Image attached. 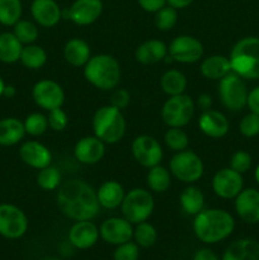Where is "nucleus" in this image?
Listing matches in <instances>:
<instances>
[{
	"mask_svg": "<svg viewBox=\"0 0 259 260\" xmlns=\"http://www.w3.org/2000/svg\"><path fill=\"white\" fill-rule=\"evenodd\" d=\"M23 43L13 32L0 33V61L4 63H14L19 61Z\"/></svg>",
	"mask_w": 259,
	"mask_h": 260,
	"instance_id": "nucleus-30",
	"label": "nucleus"
},
{
	"mask_svg": "<svg viewBox=\"0 0 259 260\" xmlns=\"http://www.w3.org/2000/svg\"><path fill=\"white\" fill-rule=\"evenodd\" d=\"M231 71L243 79H259V38L245 37L234 45L229 57Z\"/></svg>",
	"mask_w": 259,
	"mask_h": 260,
	"instance_id": "nucleus-4",
	"label": "nucleus"
},
{
	"mask_svg": "<svg viewBox=\"0 0 259 260\" xmlns=\"http://www.w3.org/2000/svg\"><path fill=\"white\" fill-rule=\"evenodd\" d=\"M140 8L147 13H156L167 5V0H137Z\"/></svg>",
	"mask_w": 259,
	"mask_h": 260,
	"instance_id": "nucleus-46",
	"label": "nucleus"
},
{
	"mask_svg": "<svg viewBox=\"0 0 259 260\" xmlns=\"http://www.w3.org/2000/svg\"><path fill=\"white\" fill-rule=\"evenodd\" d=\"M28 218L19 207L10 203L0 205V235L7 239H19L27 233Z\"/></svg>",
	"mask_w": 259,
	"mask_h": 260,
	"instance_id": "nucleus-11",
	"label": "nucleus"
},
{
	"mask_svg": "<svg viewBox=\"0 0 259 260\" xmlns=\"http://www.w3.org/2000/svg\"><path fill=\"white\" fill-rule=\"evenodd\" d=\"M193 260H220L218 256L210 249H200L196 251Z\"/></svg>",
	"mask_w": 259,
	"mask_h": 260,
	"instance_id": "nucleus-49",
	"label": "nucleus"
},
{
	"mask_svg": "<svg viewBox=\"0 0 259 260\" xmlns=\"http://www.w3.org/2000/svg\"><path fill=\"white\" fill-rule=\"evenodd\" d=\"M33 102L40 108L51 111L55 108H61L65 103V91L62 86L51 79H42L33 85L32 89Z\"/></svg>",
	"mask_w": 259,
	"mask_h": 260,
	"instance_id": "nucleus-13",
	"label": "nucleus"
},
{
	"mask_svg": "<svg viewBox=\"0 0 259 260\" xmlns=\"http://www.w3.org/2000/svg\"><path fill=\"white\" fill-rule=\"evenodd\" d=\"M239 131L244 137H254L259 135V114L250 112L244 116L239 123Z\"/></svg>",
	"mask_w": 259,
	"mask_h": 260,
	"instance_id": "nucleus-41",
	"label": "nucleus"
},
{
	"mask_svg": "<svg viewBox=\"0 0 259 260\" xmlns=\"http://www.w3.org/2000/svg\"><path fill=\"white\" fill-rule=\"evenodd\" d=\"M146 183L150 190L155 193H164L172 185V174L170 170L163 165H155L150 168L146 175Z\"/></svg>",
	"mask_w": 259,
	"mask_h": 260,
	"instance_id": "nucleus-32",
	"label": "nucleus"
},
{
	"mask_svg": "<svg viewBox=\"0 0 259 260\" xmlns=\"http://www.w3.org/2000/svg\"><path fill=\"white\" fill-rule=\"evenodd\" d=\"M154 208V197L150 190L144 188H134L126 193L121 205L122 215L132 225L149 220Z\"/></svg>",
	"mask_w": 259,
	"mask_h": 260,
	"instance_id": "nucleus-6",
	"label": "nucleus"
},
{
	"mask_svg": "<svg viewBox=\"0 0 259 260\" xmlns=\"http://www.w3.org/2000/svg\"><path fill=\"white\" fill-rule=\"evenodd\" d=\"M222 260H259V243L253 239H240L226 248Z\"/></svg>",
	"mask_w": 259,
	"mask_h": 260,
	"instance_id": "nucleus-26",
	"label": "nucleus"
},
{
	"mask_svg": "<svg viewBox=\"0 0 259 260\" xmlns=\"http://www.w3.org/2000/svg\"><path fill=\"white\" fill-rule=\"evenodd\" d=\"M132 156L141 167L150 168L161 162L164 152L160 142L150 135H140L132 141Z\"/></svg>",
	"mask_w": 259,
	"mask_h": 260,
	"instance_id": "nucleus-12",
	"label": "nucleus"
},
{
	"mask_svg": "<svg viewBox=\"0 0 259 260\" xmlns=\"http://www.w3.org/2000/svg\"><path fill=\"white\" fill-rule=\"evenodd\" d=\"M200 71L208 80H221L223 76L231 73L230 60L222 55L208 56L201 62Z\"/></svg>",
	"mask_w": 259,
	"mask_h": 260,
	"instance_id": "nucleus-27",
	"label": "nucleus"
},
{
	"mask_svg": "<svg viewBox=\"0 0 259 260\" xmlns=\"http://www.w3.org/2000/svg\"><path fill=\"white\" fill-rule=\"evenodd\" d=\"M106 154V144L96 136H85L74 146V156L79 162L94 165L101 161Z\"/></svg>",
	"mask_w": 259,
	"mask_h": 260,
	"instance_id": "nucleus-17",
	"label": "nucleus"
},
{
	"mask_svg": "<svg viewBox=\"0 0 259 260\" xmlns=\"http://www.w3.org/2000/svg\"><path fill=\"white\" fill-rule=\"evenodd\" d=\"M103 13L102 0H75L69 9L62 10L63 19H69L76 25L85 27L95 23Z\"/></svg>",
	"mask_w": 259,
	"mask_h": 260,
	"instance_id": "nucleus-14",
	"label": "nucleus"
},
{
	"mask_svg": "<svg viewBox=\"0 0 259 260\" xmlns=\"http://www.w3.org/2000/svg\"><path fill=\"white\" fill-rule=\"evenodd\" d=\"M246 106L250 109V112L259 114V86H256L250 93H248Z\"/></svg>",
	"mask_w": 259,
	"mask_h": 260,
	"instance_id": "nucleus-47",
	"label": "nucleus"
},
{
	"mask_svg": "<svg viewBox=\"0 0 259 260\" xmlns=\"http://www.w3.org/2000/svg\"><path fill=\"white\" fill-rule=\"evenodd\" d=\"M179 203L187 215L196 216L205 208V194L200 188L190 184L180 193Z\"/></svg>",
	"mask_w": 259,
	"mask_h": 260,
	"instance_id": "nucleus-29",
	"label": "nucleus"
},
{
	"mask_svg": "<svg viewBox=\"0 0 259 260\" xmlns=\"http://www.w3.org/2000/svg\"><path fill=\"white\" fill-rule=\"evenodd\" d=\"M198 127L201 132L211 139H221L226 136L230 128L228 118L223 113L216 109H207L201 113L198 118Z\"/></svg>",
	"mask_w": 259,
	"mask_h": 260,
	"instance_id": "nucleus-21",
	"label": "nucleus"
},
{
	"mask_svg": "<svg viewBox=\"0 0 259 260\" xmlns=\"http://www.w3.org/2000/svg\"><path fill=\"white\" fill-rule=\"evenodd\" d=\"M99 236V229L91 221H76L69 231V240L71 245L81 250L95 245Z\"/></svg>",
	"mask_w": 259,
	"mask_h": 260,
	"instance_id": "nucleus-22",
	"label": "nucleus"
},
{
	"mask_svg": "<svg viewBox=\"0 0 259 260\" xmlns=\"http://www.w3.org/2000/svg\"><path fill=\"white\" fill-rule=\"evenodd\" d=\"M235 228L234 217L220 208H203L195 216L193 231L196 236L205 244H216L225 240L233 234Z\"/></svg>",
	"mask_w": 259,
	"mask_h": 260,
	"instance_id": "nucleus-2",
	"label": "nucleus"
},
{
	"mask_svg": "<svg viewBox=\"0 0 259 260\" xmlns=\"http://www.w3.org/2000/svg\"><path fill=\"white\" fill-rule=\"evenodd\" d=\"M196 103L187 94L169 96L161 107V119L168 127L183 128L192 121L195 116Z\"/></svg>",
	"mask_w": 259,
	"mask_h": 260,
	"instance_id": "nucleus-8",
	"label": "nucleus"
},
{
	"mask_svg": "<svg viewBox=\"0 0 259 260\" xmlns=\"http://www.w3.org/2000/svg\"><path fill=\"white\" fill-rule=\"evenodd\" d=\"M160 88L168 96L179 95L187 89V78L182 71L170 69L160 78Z\"/></svg>",
	"mask_w": 259,
	"mask_h": 260,
	"instance_id": "nucleus-31",
	"label": "nucleus"
},
{
	"mask_svg": "<svg viewBox=\"0 0 259 260\" xmlns=\"http://www.w3.org/2000/svg\"><path fill=\"white\" fill-rule=\"evenodd\" d=\"M212 104H213L212 96H211L210 94H206V93L198 95L197 102H196V106H197L198 108L202 109V112L207 111V109H211Z\"/></svg>",
	"mask_w": 259,
	"mask_h": 260,
	"instance_id": "nucleus-48",
	"label": "nucleus"
},
{
	"mask_svg": "<svg viewBox=\"0 0 259 260\" xmlns=\"http://www.w3.org/2000/svg\"><path fill=\"white\" fill-rule=\"evenodd\" d=\"M195 0H167V4L170 5L174 9H184V8L189 7Z\"/></svg>",
	"mask_w": 259,
	"mask_h": 260,
	"instance_id": "nucleus-50",
	"label": "nucleus"
},
{
	"mask_svg": "<svg viewBox=\"0 0 259 260\" xmlns=\"http://www.w3.org/2000/svg\"><path fill=\"white\" fill-rule=\"evenodd\" d=\"M126 196L123 185L117 180H107L102 183L101 187L96 190L99 205L106 210H116L121 207L123 198Z\"/></svg>",
	"mask_w": 259,
	"mask_h": 260,
	"instance_id": "nucleus-24",
	"label": "nucleus"
},
{
	"mask_svg": "<svg viewBox=\"0 0 259 260\" xmlns=\"http://www.w3.org/2000/svg\"><path fill=\"white\" fill-rule=\"evenodd\" d=\"M94 136L108 145H114L126 134V119L116 107L103 106L95 111L91 121Z\"/></svg>",
	"mask_w": 259,
	"mask_h": 260,
	"instance_id": "nucleus-5",
	"label": "nucleus"
},
{
	"mask_svg": "<svg viewBox=\"0 0 259 260\" xmlns=\"http://www.w3.org/2000/svg\"><path fill=\"white\" fill-rule=\"evenodd\" d=\"M42 260H62V259L56 258V256H46V258H43Z\"/></svg>",
	"mask_w": 259,
	"mask_h": 260,
	"instance_id": "nucleus-54",
	"label": "nucleus"
},
{
	"mask_svg": "<svg viewBox=\"0 0 259 260\" xmlns=\"http://www.w3.org/2000/svg\"><path fill=\"white\" fill-rule=\"evenodd\" d=\"M90 57V46L81 38H71L63 46V58L74 68H84Z\"/></svg>",
	"mask_w": 259,
	"mask_h": 260,
	"instance_id": "nucleus-25",
	"label": "nucleus"
},
{
	"mask_svg": "<svg viewBox=\"0 0 259 260\" xmlns=\"http://www.w3.org/2000/svg\"><path fill=\"white\" fill-rule=\"evenodd\" d=\"M23 7L20 0H0V23L13 27L22 17Z\"/></svg>",
	"mask_w": 259,
	"mask_h": 260,
	"instance_id": "nucleus-34",
	"label": "nucleus"
},
{
	"mask_svg": "<svg viewBox=\"0 0 259 260\" xmlns=\"http://www.w3.org/2000/svg\"><path fill=\"white\" fill-rule=\"evenodd\" d=\"M251 167V156L246 151H236L234 152L233 156L230 157V168L235 172L246 173Z\"/></svg>",
	"mask_w": 259,
	"mask_h": 260,
	"instance_id": "nucleus-44",
	"label": "nucleus"
},
{
	"mask_svg": "<svg viewBox=\"0 0 259 260\" xmlns=\"http://www.w3.org/2000/svg\"><path fill=\"white\" fill-rule=\"evenodd\" d=\"M170 174L179 182L193 183L198 182L205 173V165L202 159L190 150L175 152L169 161Z\"/></svg>",
	"mask_w": 259,
	"mask_h": 260,
	"instance_id": "nucleus-7",
	"label": "nucleus"
},
{
	"mask_svg": "<svg viewBox=\"0 0 259 260\" xmlns=\"http://www.w3.org/2000/svg\"><path fill=\"white\" fill-rule=\"evenodd\" d=\"M14 30L13 33L15 35V37L23 43V45H32L37 41L38 35V27L37 23H33L30 20H25V19H20L15 23L14 25Z\"/></svg>",
	"mask_w": 259,
	"mask_h": 260,
	"instance_id": "nucleus-37",
	"label": "nucleus"
},
{
	"mask_svg": "<svg viewBox=\"0 0 259 260\" xmlns=\"http://www.w3.org/2000/svg\"><path fill=\"white\" fill-rule=\"evenodd\" d=\"M255 180H256V183L259 184V165L256 167V170H255Z\"/></svg>",
	"mask_w": 259,
	"mask_h": 260,
	"instance_id": "nucleus-53",
	"label": "nucleus"
},
{
	"mask_svg": "<svg viewBox=\"0 0 259 260\" xmlns=\"http://www.w3.org/2000/svg\"><path fill=\"white\" fill-rule=\"evenodd\" d=\"M218 98L226 109L238 112L246 106L248 90L243 78L235 73H229L218 83Z\"/></svg>",
	"mask_w": 259,
	"mask_h": 260,
	"instance_id": "nucleus-9",
	"label": "nucleus"
},
{
	"mask_svg": "<svg viewBox=\"0 0 259 260\" xmlns=\"http://www.w3.org/2000/svg\"><path fill=\"white\" fill-rule=\"evenodd\" d=\"M164 142L168 149L174 152H179L188 149L189 137L180 127H169L164 135Z\"/></svg>",
	"mask_w": 259,
	"mask_h": 260,
	"instance_id": "nucleus-36",
	"label": "nucleus"
},
{
	"mask_svg": "<svg viewBox=\"0 0 259 260\" xmlns=\"http://www.w3.org/2000/svg\"><path fill=\"white\" fill-rule=\"evenodd\" d=\"M23 123H24L25 134L30 135L33 137L42 136L48 129L47 116H45L43 113H40V112L28 114Z\"/></svg>",
	"mask_w": 259,
	"mask_h": 260,
	"instance_id": "nucleus-39",
	"label": "nucleus"
},
{
	"mask_svg": "<svg viewBox=\"0 0 259 260\" xmlns=\"http://www.w3.org/2000/svg\"><path fill=\"white\" fill-rule=\"evenodd\" d=\"M130 102H131V94L126 89H116L111 96V106L116 107L119 111L126 109Z\"/></svg>",
	"mask_w": 259,
	"mask_h": 260,
	"instance_id": "nucleus-45",
	"label": "nucleus"
},
{
	"mask_svg": "<svg viewBox=\"0 0 259 260\" xmlns=\"http://www.w3.org/2000/svg\"><path fill=\"white\" fill-rule=\"evenodd\" d=\"M15 94H17V89H15L13 85H7V84H5L4 91H3V96L9 99V98H13Z\"/></svg>",
	"mask_w": 259,
	"mask_h": 260,
	"instance_id": "nucleus-51",
	"label": "nucleus"
},
{
	"mask_svg": "<svg viewBox=\"0 0 259 260\" xmlns=\"http://www.w3.org/2000/svg\"><path fill=\"white\" fill-rule=\"evenodd\" d=\"M56 203L58 210L74 221H91L101 210L96 190L81 179L62 183L56 194Z\"/></svg>",
	"mask_w": 259,
	"mask_h": 260,
	"instance_id": "nucleus-1",
	"label": "nucleus"
},
{
	"mask_svg": "<svg viewBox=\"0 0 259 260\" xmlns=\"http://www.w3.org/2000/svg\"><path fill=\"white\" fill-rule=\"evenodd\" d=\"M134 239L141 248H150L156 243L157 231L151 223L144 221L136 225V229L134 230Z\"/></svg>",
	"mask_w": 259,
	"mask_h": 260,
	"instance_id": "nucleus-38",
	"label": "nucleus"
},
{
	"mask_svg": "<svg viewBox=\"0 0 259 260\" xmlns=\"http://www.w3.org/2000/svg\"><path fill=\"white\" fill-rule=\"evenodd\" d=\"M84 78L99 90H112L118 86L121 80V66L117 58L108 53L91 56L84 66Z\"/></svg>",
	"mask_w": 259,
	"mask_h": 260,
	"instance_id": "nucleus-3",
	"label": "nucleus"
},
{
	"mask_svg": "<svg viewBox=\"0 0 259 260\" xmlns=\"http://www.w3.org/2000/svg\"><path fill=\"white\" fill-rule=\"evenodd\" d=\"M4 88H5V83H4V80H3L2 76H0V96H3V91H4Z\"/></svg>",
	"mask_w": 259,
	"mask_h": 260,
	"instance_id": "nucleus-52",
	"label": "nucleus"
},
{
	"mask_svg": "<svg viewBox=\"0 0 259 260\" xmlns=\"http://www.w3.org/2000/svg\"><path fill=\"white\" fill-rule=\"evenodd\" d=\"M243 177L231 168H223L215 173L212 178V190L222 200H233L243 190Z\"/></svg>",
	"mask_w": 259,
	"mask_h": 260,
	"instance_id": "nucleus-15",
	"label": "nucleus"
},
{
	"mask_svg": "<svg viewBox=\"0 0 259 260\" xmlns=\"http://www.w3.org/2000/svg\"><path fill=\"white\" fill-rule=\"evenodd\" d=\"M235 211L246 223L259 222V190L254 188L243 189L235 197Z\"/></svg>",
	"mask_w": 259,
	"mask_h": 260,
	"instance_id": "nucleus-20",
	"label": "nucleus"
},
{
	"mask_svg": "<svg viewBox=\"0 0 259 260\" xmlns=\"http://www.w3.org/2000/svg\"><path fill=\"white\" fill-rule=\"evenodd\" d=\"M139 245L136 243H132L131 240L117 246L113 254L114 260H139Z\"/></svg>",
	"mask_w": 259,
	"mask_h": 260,
	"instance_id": "nucleus-43",
	"label": "nucleus"
},
{
	"mask_svg": "<svg viewBox=\"0 0 259 260\" xmlns=\"http://www.w3.org/2000/svg\"><path fill=\"white\" fill-rule=\"evenodd\" d=\"M19 157L25 165L41 170L52 162V154L46 145L38 141H25L19 149Z\"/></svg>",
	"mask_w": 259,
	"mask_h": 260,
	"instance_id": "nucleus-18",
	"label": "nucleus"
},
{
	"mask_svg": "<svg viewBox=\"0 0 259 260\" xmlns=\"http://www.w3.org/2000/svg\"><path fill=\"white\" fill-rule=\"evenodd\" d=\"M37 185L42 190H55L61 185V173L56 167L48 165L38 172Z\"/></svg>",
	"mask_w": 259,
	"mask_h": 260,
	"instance_id": "nucleus-35",
	"label": "nucleus"
},
{
	"mask_svg": "<svg viewBox=\"0 0 259 260\" xmlns=\"http://www.w3.org/2000/svg\"><path fill=\"white\" fill-rule=\"evenodd\" d=\"M178 22V12L177 9L172 8L170 5H165L164 8H161L160 10H157L155 13L154 23L155 27L159 30L163 32H167L174 28V25Z\"/></svg>",
	"mask_w": 259,
	"mask_h": 260,
	"instance_id": "nucleus-40",
	"label": "nucleus"
},
{
	"mask_svg": "<svg viewBox=\"0 0 259 260\" xmlns=\"http://www.w3.org/2000/svg\"><path fill=\"white\" fill-rule=\"evenodd\" d=\"M30 14L35 22L43 28L55 27L62 19V10L56 0H33Z\"/></svg>",
	"mask_w": 259,
	"mask_h": 260,
	"instance_id": "nucleus-19",
	"label": "nucleus"
},
{
	"mask_svg": "<svg viewBox=\"0 0 259 260\" xmlns=\"http://www.w3.org/2000/svg\"><path fill=\"white\" fill-rule=\"evenodd\" d=\"M202 42L193 36L182 35L175 37L168 46V55L173 61L180 63H195L203 57Z\"/></svg>",
	"mask_w": 259,
	"mask_h": 260,
	"instance_id": "nucleus-10",
	"label": "nucleus"
},
{
	"mask_svg": "<svg viewBox=\"0 0 259 260\" xmlns=\"http://www.w3.org/2000/svg\"><path fill=\"white\" fill-rule=\"evenodd\" d=\"M168 56V46L160 40H147L139 45L135 51V58L141 65H154Z\"/></svg>",
	"mask_w": 259,
	"mask_h": 260,
	"instance_id": "nucleus-23",
	"label": "nucleus"
},
{
	"mask_svg": "<svg viewBox=\"0 0 259 260\" xmlns=\"http://www.w3.org/2000/svg\"><path fill=\"white\" fill-rule=\"evenodd\" d=\"M24 123L14 117L0 119V145L2 146H13L24 139Z\"/></svg>",
	"mask_w": 259,
	"mask_h": 260,
	"instance_id": "nucleus-28",
	"label": "nucleus"
},
{
	"mask_svg": "<svg viewBox=\"0 0 259 260\" xmlns=\"http://www.w3.org/2000/svg\"><path fill=\"white\" fill-rule=\"evenodd\" d=\"M99 235L106 243L121 245L134 238V229L124 217H111L101 225Z\"/></svg>",
	"mask_w": 259,
	"mask_h": 260,
	"instance_id": "nucleus-16",
	"label": "nucleus"
},
{
	"mask_svg": "<svg viewBox=\"0 0 259 260\" xmlns=\"http://www.w3.org/2000/svg\"><path fill=\"white\" fill-rule=\"evenodd\" d=\"M47 119L48 127L55 132L63 131L69 124V117L68 114H66V112L62 109V107H61V108H55L48 111Z\"/></svg>",
	"mask_w": 259,
	"mask_h": 260,
	"instance_id": "nucleus-42",
	"label": "nucleus"
},
{
	"mask_svg": "<svg viewBox=\"0 0 259 260\" xmlns=\"http://www.w3.org/2000/svg\"><path fill=\"white\" fill-rule=\"evenodd\" d=\"M19 61L24 68L30 69V70H38L47 62V52L45 51V48L35 45V43L25 45L23 46Z\"/></svg>",
	"mask_w": 259,
	"mask_h": 260,
	"instance_id": "nucleus-33",
	"label": "nucleus"
}]
</instances>
